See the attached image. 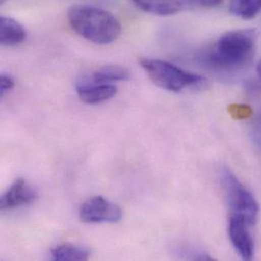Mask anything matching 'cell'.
Segmentation results:
<instances>
[{"instance_id":"cell-1","label":"cell","mask_w":261,"mask_h":261,"mask_svg":"<svg viewBox=\"0 0 261 261\" xmlns=\"http://www.w3.org/2000/svg\"><path fill=\"white\" fill-rule=\"evenodd\" d=\"M67 19L76 34L99 45L115 42L122 31L121 23L114 14L93 5L71 6L67 12Z\"/></svg>"},{"instance_id":"cell-2","label":"cell","mask_w":261,"mask_h":261,"mask_svg":"<svg viewBox=\"0 0 261 261\" xmlns=\"http://www.w3.org/2000/svg\"><path fill=\"white\" fill-rule=\"evenodd\" d=\"M256 41V32L251 29L228 32L213 46L206 56V61L218 70H239L251 61Z\"/></svg>"},{"instance_id":"cell-3","label":"cell","mask_w":261,"mask_h":261,"mask_svg":"<svg viewBox=\"0 0 261 261\" xmlns=\"http://www.w3.org/2000/svg\"><path fill=\"white\" fill-rule=\"evenodd\" d=\"M139 62L149 80L169 92L179 93L185 89L198 88L205 83L202 76L188 72L166 60L145 57Z\"/></svg>"},{"instance_id":"cell-4","label":"cell","mask_w":261,"mask_h":261,"mask_svg":"<svg viewBox=\"0 0 261 261\" xmlns=\"http://www.w3.org/2000/svg\"><path fill=\"white\" fill-rule=\"evenodd\" d=\"M221 183L229 204L230 215L245 219L251 226L255 225L260 208L252 192L229 169L222 170Z\"/></svg>"},{"instance_id":"cell-5","label":"cell","mask_w":261,"mask_h":261,"mask_svg":"<svg viewBox=\"0 0 261 261\" xmlns=\"http://www.w3.org/2000/svg\"><path fill=\"white\" fill-rule=\"evenodd\" d=\"M122 217V210L102 196L88 199L80 208V219L88 224H114L121 221Z\"/></svg>"},{"instance_id":"cell-6","label":"cell","mask_w":261,"mask_h":261,"mask_svg":"<svg viewBox=\"0 0 261 261\" xmlns=\"http://www.w3.org/2000/svg\"><path fill=\"white\" fill-rule=\"evenodd\" d=\"M250 227L247 221L241 217L230 215L228 232L230 241L244 260H251L254 257V241L250 232Z\"/></svg>"},{"instance_id":"cell-7","label":"cell","mask_w":261,"mask_h":261,"mask_svg":"<svg viewBox=\"0 0 261 261\" xmlns=\"http://www.w3.org/2000/svg\"><path fill=\"white\" fill-rule=\"evenodd\" d=\"M117 87L113 84H101L92 81L89 76L84 77L76 84V93L80 99L90 105L106 102L117 94Z\"/></svg>"},{"instance_id":"cell-8","label":"cell","mask_w":261,"mask_h":261,"mask_svg":"<svg viewBox=\"0 0 261 261\" xmlns=\"http://www.w3.org/2000/svg\"><path fill=\"white\" fill-rule=\"evenodd\" d=\"M37 198V191L24 179H16L6 190L0 199L2 211L13 210L34 202Z\"/></svg>"},{"instance_id":"cell-9","label":"cell","mask_w":261,"mask_h":261,"mask_svg":"<svg viewBox=\"0 0 261 261\" xmlns=\"http://www.w3.org/2000/svg\"><path fill=\"white\" fill-rule=\"evenodd\" d=\"M139 9L155 15H173L191 4L190 0H131Z\"/></svg>"},{"instance_id":"cell-10","label":"cell","mask_w":261,"mask_h":261,"mask_svg":"<svg viewBox=\"0 0 261 261\" xmlns=\"http://www.w3.org/2000/svg\"><path fill=\"white\" fill-rule=\"evenodd\" d=\"M27 38V30L14 18L2 16L0 18V43L12 47L22 43Z\"/></svg>"},{"instance_id":"cell-11","label":"cell","mask_w":261,"mask_h":261,"mask_svg":"<svg viewBox=\"0 0 261 261\" xmlns=\"http://www.w3.org/2000/svg\"><path fill=\"white\" fill-rule=\"evenodd\" d=\"M89 77L96 83L114 85L116 82L127 81L129 79V71L121 66L108 65L96 70Z\"/></svg>"},{"instance_id":"cell-12","label":"cell","mask_w":261,"mask_h":261,"mask_svg":"<svg viewBox=\"0 0 261 261\" xmlns=\"http://www.w3.org/2000/svg\"><path fill=\"white\" fill-rule=\"evenodd\" d=\"M90 251L84 247L71 244H64L55 247L51 251V258L56 261L88 260Z\"/></svg>"},{"instance_id":"cell-13","label":"cell","mask_w":261,"mask_h":261,"mask_svg":"<svg viewBox=\"0 0 261 261\" xmlns=\"http://www.w3.org/2000/svg\"><path fill=\"white\" fill-rule=\"evenodd\" d=\"M230 11L243 19H252L261 13V0H230Z\"/></svg>"},{"instance_id":"cell-14","label":"cell","mask_w":261,"mask_h":261,"mask_svg":"<svg viewBox=\"0 0 261 261\" xmlns=\"http://www.w3.org/2000/svg\"><path fill=\"white\" fill-rule=\"evenodd\" d=\"M179 257L182 259H189V260H212L213 257L210 256L205 251L200 250L194 247H181L178 250Z\"/></svg>"},{"instance_id":"cell-15","label":"cell","mask_w":261,"mask_h":261,"mask_svg":"<svg viewBox=\"0 0 261 261\" xmlns=\"http://www.w3.org/2000/svg\"><path fill=\"white\" fill-rule=\"evenodd\" d=\"M14 88V80L11 75L3 73L0 79V95L4 97L9 91Z\"/></svg>"},{"instance_id":"cell-16","label":"cell","mask_w":261,"mask_h":261,"mask_svg":"<svg viewBox=\"0 0 261 261\" xmlns=\"http://www.w3.org/2000/svg\"><path fill=\"white\" fill-rule=\"evenodd\" d=\"M252 137L255 144L260 148L261 150V117L258 118L252 127Z\"/></svg>"},{"instance_id":"cell-17","label":"cell","mask_w":261,"mask_h":261,"mask_svg":"<svg viewBox=\"0 0 261 261\" xmlns=\"http://www.w3.org/2000/svg\"><path fill=\"white\" fill-rule=\"evenodd\" d=\"M191 4H196L201 7H216L223 3L224 0H190Z\"/></svg>"},{"instance_id":"cell-18","label":"cell","mask_w":261,"mask_h":261,"mask_svg":"<svg viewBox=\"0 0 261 261\" xmlns=\"http://www.w3.org/2000/svg\"><path fill=\"white\" fill-rule=\"evenodd\" d=\"M257 72H258V75H259V79H260L261 81V60L259 64H258V66H257Z\"/></svg>"},{"instance_id":"cell-19","label":"cell","mask_w":261,"mask_h":261,"mask_svg":"<svg viewBox=\"0 0 261 261\" xmlns=\"http://www.w3.org/2000/svg\"><path fill=\"white\" fill-rule=\"evenodd\" d=\"M5 1H7V0H1V2H2V3H4Z\"/></svg>"}]
</instances>
